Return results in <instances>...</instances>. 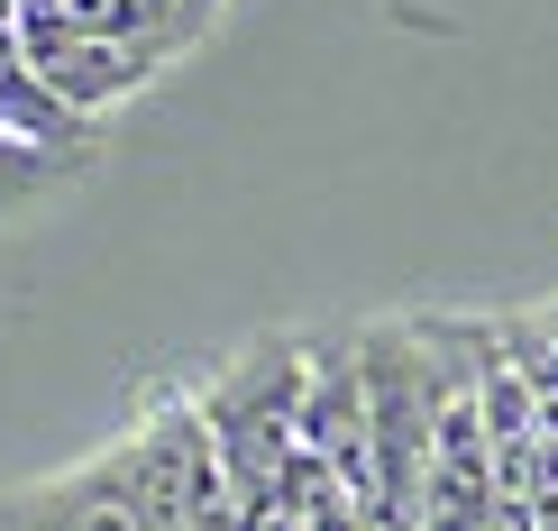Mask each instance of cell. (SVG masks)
Here are the masks:
<instances>
[{"mask_svg":"<svg viewBox=\"0 0 558 531\" xmlns=\"http://www.w3.org/2000/svg\"><path fill=\"white\" fill-rule=\"evenodd\" d=\"M0 531H147V514H137V495H129L120 449H92L83 468L19 486L0 504Z\"/></svg>","mask_w":558,"mask_h":531,"instance_id":"obj_1","label":"cell"},{"mask_svg":"<svg viewBox=\"0 0 558 531\" xmlns=\"http://www.w3.org/2000/svg\"><path fill=\"white\" fill-rule=\"evenodd\" d=\"M83 166H92V147H46V137L0 129V229H10V220H28L37 202H56Z\"/></svg>","mask_w":558,"mask_h":531,"instance_id":"obj_2","label":"cell"}]
</instances>
